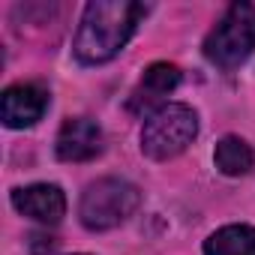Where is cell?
I'll list each match as a JSON object with an SVG mask.
<instances>
[{
    "label": "cell",
    "instance_id": "6da1fadb",
    "mask_svg": "<svg viewBox=\"0 0 255 255\" xmlns=\"http://www.w3.org/2000/svg\"><path fill=\"white\" fill-rule=\"evenodd\" d=\"M147 6L132 3V0H93V3H87L75 36V57L90 66L108 63L129 42Z\"/></svg>",
    "mask_w": 255,
    "mask_h": 255
},
{
    "label": "cell",
    "instance_id": "7a4b0ae2",
    "mask_svg": "<svg viewBox=\"0 0 255 255\" xmlns=\"http://www.w3.org/2000/svg\"><path fill=\"white\" fill-rule=\"evenodd\" d=\"M195 132H198V117L189 105H180V102L162 105L156 114H150L144 120L141 153L156 159V162L171 159L192 144Z\"/></svg>",
    "mask_w": 255,
    "mask_h": 255
},
{
    "label": "cell",
    "instance_id": "3957f363",
    "mask_svg": "<svg viewBox=\"0 0 255 255\" xmlns=\"http://www.w3.org/2000/svg\"><path fill=\"white\" fill-rule=\"evenodd\" d=\"M138 201H141V192L129 180L105 177V180H96L84 189L81 204H78V216L90 231H108V228L120 225L126 216H132Z\"/></svg>",
    "mask_w": 255,
    "mask_h": 255
},
{
    "label": "cell",
    "instance_id": "277c9868",
    "mask_svg": "<svg viewBox=\"0 0 255 255\" xmlns=\"http://www.w3.org/2000/svg\"><path fill=\"white\" fill-rule=\"evenodd\" d=\"M255 48V6L234 3L222 15V21L204 39V54L210 63L222 69L240 66Z\"/></svg>",
    "mask_w": 255,
    "mask_h": 255
},
{
    "label": "cell",
    "instance_id": "5b68a950",
    "mask_svg": "<svg viewBox=\"0 0 255 255\" xmlns=\"http://www.w3.org/2000/svg\"><path fill=\"white\" fill-rule=\"evenodd\" d=\"M54 150L63 162H87L102 153V129L90 117H72L60 126Z\"/></svg>",
    "mask_w": 255,
    "mask_h": 255
},
{
    "label": "cell",
    "instance_id": "8992f818",
    "mask_svg": "<svg viewBox=\"0 0 255 255\" xmlns=\"http://www.w3.org/2000/svg\"><path fill=\"white\" fill-rule=\"evenodd\" d=\"M180 84V69L171 63H150L138 81V87L129 96V111L135 114H156L165 102V96Z\"/></svg>",
    "mask_w": 255,
    "mask_h": 255
},
{
    "label": "cell",
    "instance_id": "52a82bcc",
    "mask_svg": "<svg viewBox=\"0 0 255 255\" xmlns=\"http://www.w3.org/2000/svg\"><path fill=\"white\" fill-rule=\"evenodd\" d=\"M3 123L9 129H24V126H33L45 108H48V93L39 84H12L3 90Z\"/></svg>",
    "mask_w": 255,
    "mask_h": 255
},
{
    "label": "cell",
    "instance_id": "ba28073f",
    "mask_svg": "<svg viewBox=\"0 0 255 255\" xmlns=\"http://www.w3.org/2000/svg\"><path fill=\"white\" fill-rule=\"evenodd\" d=\"M12 204H15L18 213L30 216L36 222H45V225L60 222L63 213H66V195L54 183H33V186L15 189L12 192Z\"/></svg>",
    "mask_w": 255,
    "mask_h": 255
},
{
    "label": "cell",
    "instance_id": "9c48e42d",
    "mask_svg": "<svg viewBox=\"0 0 255 255\" xmlns=\"http://www.w3.org/2000/svg\"><path fill=\"white\" fill-rule=\"evenodd\" d=\"M204 255H255L252 225H225L204 243Z\"/></svg>",
    "mask_w": 255,
    "mask_h": 255
},
{
    "label": "cell",
    "instance_id": "30bf717a",
    "mask_svg": "<svg viewBox=\"0 0 255 255\" xmlns=\"http://www.w3.org/2000/svg\"><path fill=\"white\" fill-rule=\"evenodd\" d=\"M213 159H216V168H219L222 174H228V177H240V174L252 171V165H255L252 147H249L243 138H237V135H225V138L216 144Z\"/></svg>",
    "mask_w": 255,
    "mask_h": 255
}]
</instances>
